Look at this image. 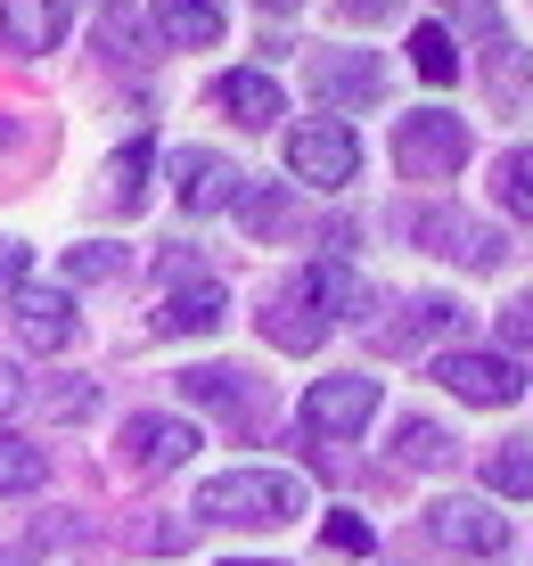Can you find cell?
<instances>
[{"label":"cell","instance_id":"d6a6232c","mask_svg":"<svg viewBox=\"0 0 533 566\" xmlns=\"http://www.w3.org/2000/svg\"><path fill=\"white\" fill-rule=\"evenodd\" d=\"M222 566H271V558H222Z\"/></svg>","mask_w":533,"mask_h":566},{"label":"cell","instance_id":"ffe728a7","mask_svg":"<svg viewBox=\"0 0 533 566\" xmlns=\"http://www.w3.org/2000/svg\"><path fill=\"white\" fill-rule=\"evenodd\" d=\"M42 476H50L42 443H25V436H9V427H0V493H33Z\"/></svg>","mask_w":533,"mask_h":566},{"label":"cell","instance_id":"30bf717a","mask_svg":"<svg viewBox=\"0 0 533 566\" xmlns=\"http://www.w3.org/2000/svg\"><path fill=\"white\" fill-rule=\"evenodd\" d=\"M9 321H17V337H25L33 354H66L74 328H83V321H74V296H66V287H33V280L9 296Z\"/></svg>","mask_w":533,"mask_h":566},{"label":"cell","instance_id":"d590c367","mask_svg":"<svg viewBox=\"0 0 533 566\" xmlns=\"http://www.w3.org/2000/svg\"><path fill=\"white\" fill-rule=\"evenodd\" d=\"M107 9H124V0H107Z\"/></svg>","mask_w":533,"mask_h":566},{"label":"cell","instance_id":"484cf974","mask_svg":"<svg viewBox=\"0 0 533 566\" xmlns=\"http://www.w3.org/2000/svg\"><path fill=\"white\" fill-rule=\"evenodd\" d=\"M492 91H501V99H525V57H518V42H509V33H501V42H492Z\"/></svg>","mask_w":533,"mask_h":566},{"label":"cell","instance_id":"8fae6325","mask_svg":"<svg viewBox=\"0 0 533 566\" xmlns=\"http://www.w3.org/2000/svg\"><path fill=\"white\" fill-rule=\"evenodd\" d=\"M419 247H427V255L468 263V271H492L509 239H501V230H484V222H468L460 206H436V213H419Z\"/></svg>","mask_w":533,"mask_h":566},{"label":"cell","instance_id":"4dcf8cb0","mask_svg":"<svg viewBox=\"0 0 533 566\" xmlns=\"http://www.w3.org/2000/svg\"><path fill=\"white\" fill-rule=\"evenodd\" d=\"M337 9H345V17H362V25H369V17H394V0H337Z\"/></svg>","mask_w":533,"mask_h":566},{"label":"cell","instance_id":"44dd1931","mask_svg":"<svg viewBox=\"0 0 533 566\" xmlns=\"http://www.w3.org/2000/svg\"><path fill=\"white\" fill-rule=\"evenodd\" d=\"M394 452H403L410 468H451V452H460V443L443 436L436 419H403V436H394Z\"/></svg>","mask_w":533,"mask_h":566},{"label":"cell","instance_id":"e0dca14e","mask_svg":"<svg viewBox=\"0 0 533 566\" xmlns=\"http://www.w3.org/2000/svg\"><path fill=\"white\" fill-rule=\"evenodd\" d=\"M181 395L206 402V411H230V419H254V386L239 369H181Z\"/></svg>","mask_w":533,"mask_h":566},{"label":"cell","instance_id":"9a60e30c","mask_svg":"<svg viewBox=\"0 0 533 566\" xmlns=\"http://www.w3.org/2000/svg\"><path fill=\"white\" fill-rule=\"evenodd\" d=\"M213 107L230 115V124H247V132H263V124H280V83H271L263 66H239V74H222V83H213Z\"/></svg>","mask_w":533,"mask_h":566},{"label":"cell","instance_id":"8992f818","mask_svg":"<svg viewBox=\"0 0 533 566\" xmlns=\"http://www.w3.org/2000/svg\"><path fill=\"white\" fill-rule=\"evenodd\" d=\"M436 378H443L460 402H477V411H509V402L525 395L518 354H443V361H436Z\"/></svg>","mask_w":533,"mask_h":566},{"label":"cell","instance_id":"4fadbf2b","mask_svg":"<svg viewBox=\"0 0 533 566\" xmlns=\"http://www.w3.org/2000/svg\"><path fill=\"white\" fill-rule=\"evenodd\" d=\"M222 321H230V287L206 280V271L181 280L165 304H156V328H165V337H206V328H222Z\"/></svg>","mask_w":533,"mask_h":566},{"label":"cell","instance_id":"d4e9b609","mask_svg":"<svg viewBox=\"0 0 533 566\" xmlns=\"http://www.w3.org/2000/svg\"><path fill=\"white\" fill-rule=\"evenodd\" d=\"M451 321H460V304H451V296H419V304H410V321H403V328H386V345L436 337V328H451Z\"/></svg>","mask_w":533,"mask_h":566},{"label":"cell","instance_id":"ac0fdd59","mask_svg":"<svg viewBox=\"0 0 533 566\" xmlns=\"http://www.w3.org/2000/svg\"><path fill=\"white\" fill-rule=\"evenodd\" d=\"M148 165H156V148H148V140H132V148H115V156H107V206H115V213H132V206L148 198Z\"/></svg>","mask_w":533,"mask_h":566},{"label":"cell","instance_id":"277c9868","mask_svg":"<svg viewBox=\"0 0 533 566\" xmlns=\"http://www.w3.org/2000/svg\"><path fill=\"white\" fill-rule=\"evenodd\" d=\"M288 172L312 189H345L353 172H362V140H353V124H337V115H312V124L288 132Z\"/></svg>","mask_w":533,"mask_h":566},{"label":"cell","instance_id":"1f68e13d","mask_svg":"<svg viewBox=\"0 0 533 566\" xmlns=\"http://www.w3.org/2000/svg\"><path fill=\"white\" fill-rule=\"evenodd\" d=\"M9 402H17V378H9V369H0V411H9Z\"/></svg>","mask_w":533,"mask_h":566},{"label":"cell","instance_id":"e575fe53","mask_svg":"<svg viewBox=\"0 0 533 566\" xmlns=\"http://www.w3.org/2000/svg\"><path fill=\"white\" fill-rule=\"evenodd\" d=\"M263 9H295V0H263Z\"/></svg>","mask_w":533,"mask_h":566},{"label":"cell","instance_id":"d6986e66","mask_svg":"<svg viewBox=\"0 0 533 566\" xmlns=\"http://www.w3.org/2000/svg\"><path fill=\"white\" fill-rule=\"evenodd\" d=\"M288 213H295V206H288V189H280V181H247V189H239V222L254 230V239H280Z\"/></svg>","mask_w":533,"mask_h":566},{"label":"cell","instance_id":"9c48e42d","mask_svg":"<svg viewBox=\"0 0 533 566\" xmlns=\"http://www.w3.org/2000/svg\"><path fill=\"white\" fill-rule=\"evenodd\" d=\"M239 189H247V172L230 156H213V148L173 156V198H181V213H222V206H239Z\"/></svg>","mask_w":533,"mask_h":566},{"label":"cell","instance_id":"7a4b0ae2","mask_svg":"<svg viewBox=\"0 0 533 566\" xmlns=\"http://www.w3.org/2000/svg\"><path fill=\"white\" fill-rule=\"evenodd\" d=\"M197 510L213 525H295L312 510L304 476H288V468H222V476L197 493Z\"/></svg>","mask_w":533,"mask_h":566},{"label":"cell","instance_id":"7c38bea8","mask_svg":"<svg viewBox=\"0 0 533 566\" xmlns=\"http://www.w3.org/2000/svg\"><path fill=\"white\" fill-rule=\"evenodd\" d=\"M197 452V427L181 411H140L124 419V468H140V476H156V468H181Z\"/></svg>","mask_w":533,"mask_h":566},{"label":"cell","instance_id":"52a82bcc","mask_svg":"<svg viewBox=\"0 0 533 566\" xmlns=\"http://www.w3.org/2000/svg\"><path fill=\"white\" fill-rule=\"evenodd\" d=\"M427 525H436V542H451V551H468V558H509V517L477 493H443L436 510H427Z\"/></svg>","mask_w":533,"mask_h":566},{"label":"cell","instance_id":"3957f363","mask_svg":"<svg viewBox=\"0 0 533 566\" xmlns=\"http://www.w3.org/2000/svg\"><path fill=\"white\" fill-rule=\"evenodd\" d=\"M394 165L410 172V181H451V172L468 165V124L443 107H419L394 124Z\"/></svg>","mask_w":533,"mask_h":566},{"label":"cell","instance_id":"f546056e","mask_svg":"<svg viewBox=\"0 0 533 566\" xmlns=\"http://www.w3.org/2000/svg\"><path fill=\"white\" fill-rule=\"evenodd\" d=\"M0 287H25V247L0 239Z\"/></svg>","mask_w":533,"mask_h":566},{"label":"cell","instance_id":"f1b7e54d","mask_svg":"<svg viewBox=\"0 0 533 566\" xmlns=\"http://www.w3.org/2000/svg\"><path fill=\"white\" fill-rule=\"evenodd\" d=\"M328 542H337V551H369V525L345 510V517H328Z\"/></svg>","mask_w":533,"mask_h":566},{"label":"cell","instance_id":"6da1fadb","mask_svg":"<svg viewBox=\"0 0 533 566\" xmlns=\"http://www.w3.org/2000/svg\"><path fill=\"white\" fill-rule=\"evenodd\" d=\"M353 296H362V287H353V271H345L337 255H321V263H304V271L280 287V296H271L263 337L280 345V354H312V345L337 328V312H345Z\"/></svg>","mask_w":533,"mask_h":566},{"label":"cell","instance_id":"7402d4cb","mask_svg":"<svg viewBox=\"0 0 533 566\" xmlns=\"http://www.w3.org/2000/svg\"><path fill=\"white\" fill-rule=\"evenodd\" d=\"M492 198H501L518 222H533V148H509L501 172H492Z\"/></svg>","mask_w":533,"mask_h":566},{"label":"cell","instance_id":"836d02e7","mask_svg":"<svg viewBox=\"0 0 533 566\" xmlns=\"http://www.w3.org/2000/svg\"><path fill=\"white\" fill-rule=\"evenodd\" d=\"M0 566H25V558H17V551H0Z\"/></svg>","mask_w":533,"mask_h":566},{"label":"cell","instance_id":"2e32d148","mask_svg":"<svg viewBox=\"0 0 533 566\" xmlns=\"http://www.w3.org/2000/svg\"><path fill=\"white\" fill-rule=\"evenodd\" d=\"M156 33L181 50H213L222 42V0H156Z\"/></svg>","mask_w":533,"mask_h":566},{"label":"cell","instance_id":"5bb4252c","mask_svg":"<svg viewBox=\"0 0 533 566\" xmlns=\"http://www.w3.org/2000/svg\"><path fill=\"white\" fill-rule=\"evenodd\" d=\"M66 17H74V0H0V42L42 57L66 42Z\"/></svg>","mask_w":533,"mask_h":566},{"label":"cell","instance_id":"cb8c5ba5","mask_svg":"<svg viewBox=\"0 0 533 566\" xmlns=\"http://www.w3.org/2000/svg\"><path fill=\"white\" fill-rule=\"evenodd\" d=\"M484 484L509 493V501H533V452H525V443H501V452L484 460Z\"/></svg>","mask_w":533,"mask_h":566},{"label":"cell","instance_id":"5b68a950","mask_svg":"<svg viewBox=\"0 0 533 566\" xmlns=\"http://www.w3.org/2000/svg\"><path fill=\"white\" fill-rule=\"evenodd\" d=\"M369 419H378V378H362V369H345V378H312V395H304V436L353 443Z\"/></svg>","mask_w":533,"mask_h":566},{"label":"cell","instance_id":"4316f807","mask_svg":"<svg viewBox=\"0 0 533 566\" xmlns=\"http://www.w3.org/2000/svg\"><path fill=\"white\" fill-rule=\"evenodd\" d=\"M115 271H124V247H74V255H66V280H115Z\"/></svg>","mask_w":533,"mask_h":566},{"label":"cell","instance_id":"83f0119b","mask_svg":"<svg viewBox=\"0 0 533 566\" xmlns=\"http://www.w3.org/2000/svg\"><path fill=\"white\" fill-rule=\"evenodd\" d=\"M501 345H533V287L501 312Z\"/></svg>","mask_w":533,"mask_h":566},{"label":"cell","instance_id":"603a6c76","mask_svg":"<svg viewBox=\"0 0 533 566\" xmlns=\"http://www.w3.org/2000/svg\"><path fill=\"white\" fill-rule=\"evenodd\" d=\"M410 66H419L427 83H451V74H460V42H451L443 25H419L410 33Z\"/></svg>","mask_w":533,"mask_h":566},{"label":"cell","instance_id":"ba28073f","mask_svg":"<svg viewBox=\"0 0 533 566\" xmlns=\"http://www.w3.org/2000/svg\"><path fill=\"white\" fill-rule=\"evenodd\" d=\"M378 91H386L378 50H321L312 57V99L321 107H378Z\"/></svg>","mask_w":533,"mask_h":566}]
</instances>
